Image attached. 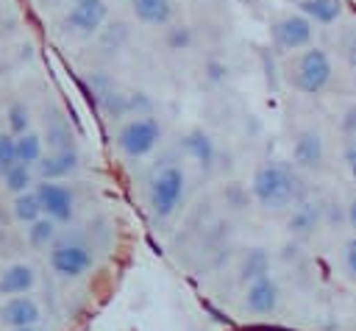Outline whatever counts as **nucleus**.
Listing matches in <instances>:
<instances>
[{
	"label": "nucleus",
	"instance_id": "nucleus-1",
	"mask_svg": "<svg viewBox=\"0 0 356 331\" xmlns=\"http://www.w3.org/2000/svg\"><path fill=\"white\" fill-rule=\"evenodd\" d=\"M250 192L264 209H286L298 197V175L292 172V167L278 161L261 164L253 172Z\"/></svg>",
	"mask_w": 356,
	"mask_h": 331
},
{
	"label": "nucleus",
	"instance_id": "nucleus-2",
	"mask_svg": "<svg viewBox=\"0 0 356 331\" xmlns=\"http://www.w3.org/2000/svg\"><path fill=\"white\" fill-rule=\"evenodd\" d=\"M159 139H161V125L156 117H147V114L128 120L117 131V147L125 159H145L147 153L156 150Z\"/></svg>",
	"mask_w": 356,
	"mask_h": 331
},
{
	"label": "nucleus",
	"instance_id": "nucleus-3",
	"mask_svg": "<svg viewBox=\"0 0 356 331\" xmlns=\"http://www.w3.org/2000/svg\"><path fill=\"white\" fill-rule=\"evenodd\" d=\"M184 186H186V178H184V170L175 167V164H167L164 170H159V175L150 181V192H147V203H150V211L164 220L170 217L181 197H184Z\"/></svg>",
	"mask_w": 356,
	"mask_h": 331
},
{
	"label": "nucleus",
	"instance_id": "nucleus-4",
	"mask_svg": "<svg viewBox=\"0 0 356 331\" xmlns=\"http://www.w3.org/2000/svg\"><path fill=\"white\" fill-rule=\"evenodd\" d=\"M334 75L331 58L323 47H306L295 64V86L303 95H320Z\"/></svg>",
	"mask_w": 356,
	"mask_h": 331
},
{
	"label": "nucleus",
	"instance_id": "nucleus-5",
	"mask_svg": "<svg viewBox=\"0 0 356 331\" xmlns=\"http://www.w3.org/2000/svg\"><path fill=\"white\" fill-rule=\"evenodd\" d=\"M312 33H314V25H312V19L303 17V14H286V17H281V19L273 25V31H270L273 45H275L281 53L309 47Z\"/></svg>",
	"mask_w": 356,
	"mask_h": 331
},
{
	"label": "nucleus",
	"instance_id": "nucleus-6",
	"mask_svg": "<svg viewBox=\"0 0 356 331\" xmlns=\"http://www.w3.org/2000/svg\"><path fill=\"white\" fill-rule=\"evenodd\" d=\"M108 17L106 0H75L64 17V25L78 36H92Z\"/></svg>",
	"mask_w": 356,
	"mask_h": 331
},
{
	"label": "nucleus",
	"instance_id": "nucleus-7",
	"mask_svg": "<svg viewBox=\"0 0 356 331\" xmlns=\"http://www.w3.org/2000/svg\"><path fill=\"white\" fill-rule=\"evenodd\" d=\"M36 195H39V203H42L44 217H50L53 223H70L72 220L75 197H72L70 186L56 184V181H42L36 186Z\"/></svg>",
	"mask_w": 356,
	"mask_h": 331
},
{
	"label": "nucleus",
	"instance_id": "nucleus-8",
	"mask_svg": "<svg viewBox=\"0 0 356 331\" xmlns=\"http://www.w3.org/2000/svg\"><path fill=\"white\" fill-rule=\"evenodd\" d=\"M50 267L64 278H78L92 267V253H89V248H83L78 242L56 245L50 250Z\"/></svg>",
	"mask_w": 356,
	"mask_h": 331
},
{
	"label": "nucleus",
	"instance_id": "nucleus-9",
	"mask_svg": "<svg viewBox=\"0 0 356 331\" xmlns=\"http://www.w3.org/2000/svg\"><path fill=\"white\" fill-rule=\"evenodd\" d=\"M323 159H325L323 134L314 131V128H303L292 142V161L303 170H314V167L323 164Z\"/></svg>",
	"mask_w": 356,
	"mask_h": 331
},
{
	"label": "nucleus",
	"instance_id": "nucleus-10",
	"mask_svg": "<svg viewBox=\"0 0 356 331\" xmlns=\"http://www.w3.org/2000/svg\"><path fill=\"white\" fill-rule=\"evenodd\" d=\"M278 298H281V292H278L275 278L261 275V278H256V281L248 284L245 306H248V312H253V314H270V312L278 309Z\"/></svg>",
	"mask_w": 356,
	"mask_h": 331
},
{
	"label": "nucleus",
	"instance_id": "nucleus-11",
	"mask_svg": "<svg viewBox=\"0 0 356 331\" xmlns=\"http://www.w3.org/2000/svg\"><path fill=\"white\" fill-rule=\"evenodd\" d=\"M0 323L8 325V328H31L39 323V306L33 298L28 295H17V298H8L3 306H0Z\"/></svg>",
	"mask_w": 356,
	"mask_h": 331
},
{
	"label": "nucleus",
	"instance_id": "nucleus-12",
	"mask_svg": "<svg viewBox=\"0 0 356 331\" xmlns=\"http://www.w3.org/2000/svg\"><path fill=\"white\" fill-rule=\"evenodd\" d=\"M181 150H184L195 164H200L203 170H209V167L214 164V156H217L214 139H211L203 128H189V131L181 136Z\"/></svg>",
	"mask_w": 356,
	"mask_h": 331
},
{
	"label": "nucleus",
	"instance_id": "nucleus-13",
	"mask_svg": "<svg viewBox=\"0 0 356 331\" xmlns=\"http://www.w3.org/2000/svg\"><path fill=\"white\" fill-rule=\"evenodd\" d=\"M36 284V273L31 264L25 261H17V264H8L3 273H0V295H25L28 289H33Z\"/></svg>",
	"mask_w": 356,
	"mask_h": 331
},
{
	"label": "nucleus",
	"instance_id": "nucleus-14",
	"mask_svg": "<svg viewBox=\"0 0 356 331\" xmlns=\"http://www.w3.org/2000/svg\"><path fill=\"white\" fill-rule=\"evenodd\" d=\"M75 167H78V150L70 147V150H56V153L44 156V159L36 164V172H39L42 181H56V178L70 175Z\"/></svg>",
	"mask_w": 356,
	"mask_h": 331
},
{
	"label": "nucleus",
	"instance_id": "nucleus-15",
	"mask_svg": "<svg viewBox=\"0 0 356 331\" xmlns=\"http://www.w3.org/2000/svg\"><path fill=\"white\" fill-rule=\"evenodd\" d=\"M131 11L145 25H167L172 17V0H131Z\"/></svg>",
	"mask_w": 356,
	"mask_h": 331
},
{
	"label": "nucleus",
	"instance_id": "nucleus-16",
	"mask_svg": "<svg viewBox=\"0 0 356 331\" xmlns=\"http://www.w3.org/2000/svg\"><path fill=\"white\" fill-rule=\"evenodd\" d=\"M300 14L309 17L312 22L331 25L342 14V6L339 0H300Z\"/></svg>",
	"mask_w": 356,
	"mask_h": 331
},
{
	"label": "nucleus",
	"instance_id": "nucleus-17",
	"mask_svg": "<svg viewBox=\"0 0 356 331\" xmlns=\"http://www.w3.org/2000/svg\"><path fill=\"white\" fill-rule=\"evenodd\" d=\"M11 211H14V217H17L19 223H28V225L36 223V220L44 214L36 189H33V192H22V195H17L14 203H11Z\"/></svg>",
	"mask_w": 356,
	"mask_h": 331
},
{
	"label": "nucleus",
	"instance_id": "nucleus-18",
	"mask_svg": "<svg viewBox=\"0 0 356 331\" xmlns=\"http://www.w3.org/2000/svg\"><path fill=\"white\" fill-rule=\"evenodd\" d=\"M17 159H19V164H39L44 156H42V136L39 134H33V131H28V134H22V136H17Z\"/></svg>",
	"mask_w": 356,
	"mask_h": 331
},
{
	"label": "nucleus",
	"instance_id": "nucleus-19",
	"mask_svg": "<svg viewBox=\"0 0 356 331\" xmlns=\"http://www.w3.org/2000/svg\"><path fill=\"white\" fill-rule=\"evenodd\" d=\"M261 275H270V259L261 248H253L248 250L245 256V264H242V281H256Z\"/></svg>",
	"mask_w": 356,
	"mask_h": 331
},
{
	"label": "nucleus",
	"instance_id": "nucleus-20",
	"mask_svg": "<svg viewBox=\"0 0 356 331\" xmlns=\"http://www.w3.org/2000/svg\"><path fill=\"white\" fill-rule=\"evenodd\" d=\"M31 181H33V172H31L28 164H14L11 170L3 172V184H6L8 192H14V197L22 195V192H28Z\"/></svg>",
	"mask_w": 356,
	"mask_h": 331
},
{
	"label": "nucleus",
	"instance_id": "nucleus-21",
	"mask_svg": "<svg viewBox=\"0 0 356 331\" xmlns=\"http://www.w3.org/2000/svg\"><path fill=\"white\" fill-rule=\"evenodd\" d=\"M314 223H317V206H312V203H300V206L292 211V217H289V231L306 234V231L314 228Z\"/></svg>",
	"mask_w": 356,
	"mask_h": 331
},
{
	"label": "nucleus",
	"instance_id": "nucleus-22",
	"mask_svg": "<svg viewBox=\"0 0 356 331\" xmlns=\"http://www.w3.org/2000/svg\"><path fill=\"white\" fill-rule=\"evenodd\" d=\"M6 120H8V131H11V136H22V134H28L31 117H28V106H25V103H11V106L6 108Z\"/></svg>",
	"mask_w": 356,
	"mask_h": 331
},
{
	"label": "nucleus",
	"instance_id": "nucleus-23",
	"mask_svg": "<svg viewBox=\"0 0 356 331\" xmlns=\"http://www.w3.org/2000/svg\"><path fill=\"white\" fill-rule=\"evenodd\" d=\"M56 236V223L50 220V217H39L36 223H31V228H28V242L31 245H47L50 239Z\"/></svg>",
	"mask_w": 356,
	"mask_h": 331
},
{
	"label": "nucleus",
	"instance_id": "nucleus-24",
	"mask_svg": "<svg viewBox=\"0 0 356 331\" xmlns=\"http://www.w3.org/2000/svg\"><path fill=\"white\" fill-rule=\"evenodd\" d=\"M14 164H19V159H17V136L0 134V172L11 170Z\"/></svg>",
	"mask_w": 356,
	"mask_h": 331
},
{
	"label": "nucleus",
	"instance_id": "nucleus-25",
	"mask_svg": "<svg viewBox=\"0 0 356 331\" xmlns=\"http://www.w3.org/2000/svg\"><path fill=\"white\" fill-rule=\"evenodd\" d=\"M189 42H192V33H189V28H186V25H175V28H170V36H167V45H170L172 50H181V47H189Z\"/></svg>",
	"mask_w": 356,
	"mask_h": 331
},
{
	"label": "nucleus",
	"instance_id": "nucleus-26",
	"mask_svg": "<svg viewBox=\"0 0 356 331\" xmlns=\"http://www.w3.org/2000/svg\"><path fill=\"white\" fill-rule=\"evenodd\" d=\"M342 159H345V167L350 170V175L356 178V136L345 145V153H342Z\"/></svg>",
	"mask_w": 356,
	"mask_h": 331
},
{
	"label": "nucleus",
	"instance_id": "nucleus-27",
	"mask_svg": "<svg viewBox=\"0 0 356 331\" xmlns=\"http://www.w3.org/2000/svg\"><path fill=\"white\" fill-rule=\"evenodd\" d=\"M345 267H348V273L356 278V236L345 245Z\"/></svg>",
	"mask_w": 356,
	"mask_h": 331
},
{
	"label": "nucleus",
	"instance_id": "nucleus-28",
	"mask_svg": "<svg viewBox=\"0 0 356 331\" xmlns=\"http://www.w3.org/2000/svg\"><path fill=\"white\" fill-rule=\"evenodd\" d=\"M342 131H345L348 136H356V106H350V108L345 111V117H342Z\"/></svg>",
	"mask_w": 356,
	"mask_h": 331
},
{
	"label": "nucleus",
	"instance_id": "nucleus-29",
	"mask_svg": "<svg viewBox=\"0 0 356 331\" xmlns=\"http://www.w3.org/2000/svg\"><path fill=\"white\" fill-rule=\"evenodd\" d=\"M345 58H348V64L356 70V36H353V39L345 45Z\"/></svg>",
	"mask_w": 356,
	"mask_h": 331
},
{
	"label": "nucleus",
	"instance_id": "nucleus-30",
	"mask_svg": "<svg viewBox=\"0 0 356 331\" xmlns=\"http://www.w3.org/2000/svg\"><path fill=\"white\" fill-rule=\"evenodd\" d=\"M348 223H350V228L356 231V197H353L350 206H348Z\"/></svg>",
	"mask_w": 356,
	"mask_h": 331
},
{
	"label": "nucleus",
	"instance_id": "nucleus-31",
	"mask_svg": "<svg viewBox=\"0 0 356 331\" xmlns=\"http://www.w3.org/2000/svg\"><path fill=\"white\" fill-rule=\"evenodd\" d=\"M11 331H42V328H36V325H31V328H11Z\"/></svg>",
	"mask_w": 356,
	"mask_h": 331
},
{
	"label": "nucleus",
	"instance_id": "nucleus-32",
	"mask_svg": "<svg viewBox=\"0 0 356 331\" xmlns=\"http://www.w3.org/2000/svg\"><path fill=\"white\" fill-rule=\"evenodd\" d=\"M72 3H75V0H72Z\"/></svg>",
	"mask_w": 356,
	"mask_h": 331
}]
</instances>
